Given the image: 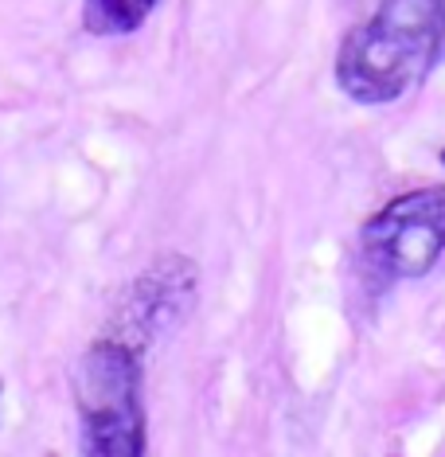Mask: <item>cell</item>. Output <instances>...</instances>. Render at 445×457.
<instances>
[{"mask_svg": "<svg viewBox=\"0 0 445 457\" xmlns=\"http://www.w3.org/2000/svg\"><path fill=\"white\" fill-rule=\"evenodd\" d=\"M445 51V0H379L336 51V87L359 106L410 95Z\"/></svg>", "mask_w": 445, "mask_h": 457, "instance_id": "obj_1", "label": "cell"}, {"mask_svg": "<svg viewBox=\"0 0 445 457\" xmlns=\"http://www.w3.org/2000/svg\"><path fill=\"white\" fill-rule=\"evenodd\" d=\"M82 419V453L90 457H141L144 407H141V348L121 332L87 348L75 376Z\"/></svg>", "mask_w": 445, "mask_h": 457, "instance_id": "obj_2", "label": "cell"}, {"mask_svg": "<svg viewBox=\"0 0 445 457\" xmlns=\"http://www.w3.org/2000/svg\"><path fill=\"white\" fill-rule=\"evenodd\" d=\"M445 254V184L383 204L359 231V258L379 282L426 278Z\"/></svg>", "mask_w": 445, "mask_h": 457, "instance_id": "obj_3", "label": "cell"}, {"mask_svg": "<svg viewBox=\"0 0 445 457\" xmlns=\"http://www.w3.org/2000/svg\"><path fill=\"white\" fill-rule=\"evenodd\" d=\"M192 301H195V266L184 254H164L133 282L126 297V320L118 328L126 340L144 348L164 328L184 320Z\"/></svg>", "mask_w": 445, "mask_h": 457, "instance_id": "obj_4", "label": "cell"}, {"mask_svg": "<svg viewBox=\"0 0 445 457\" xmlns=\"http://www.w3.org/2000/svg\"><path fill=\"white\" fill-rule=\"evenodd\" d=\"M149 16L137 0H82V24L90 36H129Z\"/></svg>", "mask_w": 445, "mask_h": 457, "instance_id": "obj_5", "label": "cell"}, {"mask_svg": "<svg viewBox=\"0 0 445 457\" xmlns=\"http://www.w3.org/2000/svg\"><path fill=\"white\" fill-rule=\"evenodd\" d=\"M137 4L144 8V12H152V8H157V0H137Z\"/></svg>", "mask_w": 445, "mask_h": 457, "instance_id": "obj_6", "label": "cell"}, {"mask_svg": "<svg viewBox=\"0 0 445 457\" xmlns=\"http://www.w3.org/2000/svg\"><path fill=\"white\" fill-rule=\"evenodd\" d=\"M0 403H4V383H0Z\"/></svg>", "mask_w": 445, "mask_h": 457, "instance_id": "obj_7", "label": "cell"}, {"mask_svg": "<svg viewBox=\"0 0 445 457\" xmlns=\"http://www.w3.org/2000/svg\"><path fill=\"white\" fill-rule=\"evenodd\" d=\"M441 164H445V149H441Z\"/></svg>", "mask_w": 445, "mask_h": 457, "instance_id": "obj_8", "label": "cell"}]
</instances>
